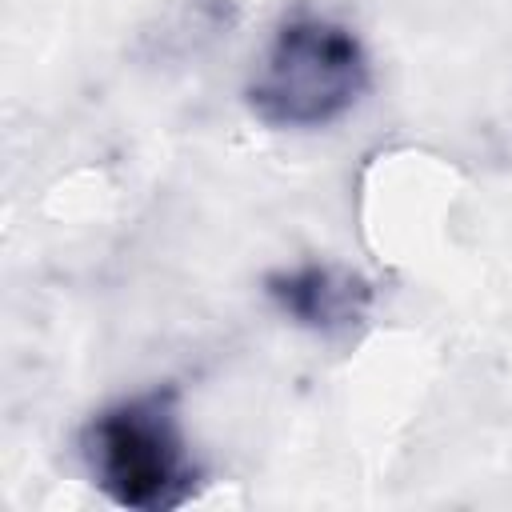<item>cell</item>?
Listing matches in <instances>:
<instances>
[{
    "mask_svg": "<svg viewBox=\"0 0 512 512\" xmlns=\"http://www.w3.org/2000/svg\"><path fill=\"white\" fill-rule=\"evenodd\" d=\"M92 484L128 512H172L200 492L176 388H148L100 408L80 436Z\"/></svg>",
    "mask_w": 512,
    "mask_h": 512,
    "instance_id": "6da1fadb",
    "label": "cell"
},
{
    "mask_svg": "<svg viewBox=\"0 0 512 512\" xmlns=\"http://www.w3.org/2000/svg\"><path fill=\"white\" fill-rule=\"evenodd\" d=\"M368 84L372 60L364 40L332 16L296 12L260 52L244 100L268 128H324L348 116Z\"/></svg>",
    "mask_w": 512,
    "mask_h": 512,
    "instance_id": "7a4b0ae2",
    "label": "cell"
},
{
    "mask_svg": "<svg viewBox=\"0 0 512 512\" xmlns=\"http://www.w3.org/2000/svg\"><path fill=\"white\" fill-rule=\"evenodd\" d=\"M264 292L296 328H308L316 336H352L356 328H364L376 300L368 276L328 260L268 272Z\"/></svg>",
    "mask_w": 512,
    "mask_h": 512,
    "instance_id": "3957f363",
    "label": "cell"
}]
</instances>
